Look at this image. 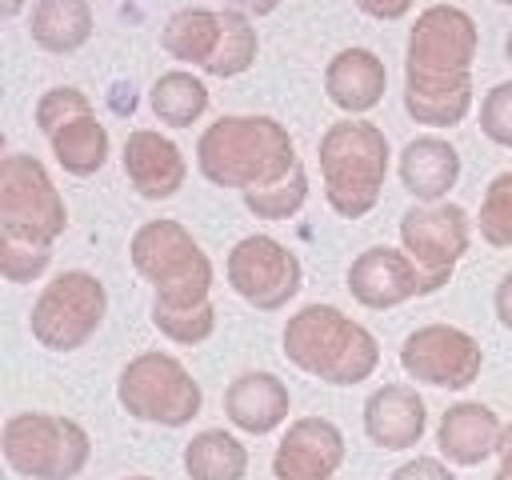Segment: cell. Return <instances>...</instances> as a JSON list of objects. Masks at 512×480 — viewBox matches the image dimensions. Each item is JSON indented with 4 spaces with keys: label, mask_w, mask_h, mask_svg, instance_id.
Wrapping results in <instances>:
<instances>
[{
    "label": "cell",
    "mask_w": 512,
    "mask_h": 480,
    "mask_svg": "<svg viewBox=\"0 0 512 480\" xmlns=\"http://www.w3.org/2000/svg\"><path fill=\"white\" fill-rule=\"evenodd\" d=\"M128 480H152V476H128Z\"/></svg>",
    "instance_id": "cell-41"
},
{
    "label": "cell",
    "mask_w": 512,
    "mask_h": 480,
    "mask_svg": "<svg viewBox=\"0 0 512 480\" xmlns=\"http://www.w3.org/2000/svg\"><path fill=\"white\" fill-rule=\"evenodd\" d=\"M344 432L324 416H300L284 428L272 456L276 480H332L344 464Z\"/></svg>",
    "instance_id": "cell-13"
},
{
    "label": "cell",
    "mask_w": 512,
    "mask_h": 480,
    "mask_svg": "<svg viewBox=\"0 0 512 480\" xmlns=\"http://www.w3.org/2000/svg\"><path fill=\"white\" fill-rule=\"evenodd\" d=\"M320 176H324V200L336 216L360 220L376 208L388 176V136L372 120H336L316 148Z\"/></svg>",
    "instance_id": "cell-3"
},
{
    "label": "cell",
    "mask_w": 512,
    "mask_h": 480,
    "mask_svg": "<svg viewBox=\"0 0 512 480\" xmlns=\"http://www.w3.org/2000/svg\"><path fill=\"white\" fill-rule=\"evenodd\" d=\"M492 308H496V320L512 332V272L500 276V284H496V292H492Z\"/></svg>",
    "instance_id": "cell-36"
},
{
    "label": "cell",
    "mask_w": 512,
    "mask_h": 480,
    "mask_svg": "<svg viewBox=\"0 0 512 480\" xmlns=\"http://www.w3.org/2000/svg\"><path fill=\"white\" fill-rule=\"evenodd\" d=\"M388 480H456V476H452L448 460H440V456H412Z\"/></svg>",
    "instance_id": "cell-34"
},
{
    "label": "cell",
    "mask_w": 512,
    "mask_h": 480,
    "mask_svg": "<svg viewBox=\"0 0 512 480\" xmlns=\"http://www.w3.org/2000/svg\"><path fill=\"white\" fill-rule=\"evenodd\" d=\"M240 200H244V208H248L256 220H288V216H296V212L304 208V200H308V168L296 164L280 184H272V188H252V192H244Z\"/></svg>",
    "instance_id": "cell-28"
},
{
    "label": "cell",
    "mask_w": 512,
    "mask_h": 480,
    "mask_svg": "<svg viewBox=\"0 0 512 480\" xmlns=\"http://www.w3.org/2000/svg\"><path fill=\"white\" fill-rule=\"evenodd\" d=\"M396 172H400V184L420 204H440V200H448V192L460 180V152H456L452 140H444L436 132H424V136H412L400 148Z\"/></svg>",
    "instance_id": "cell-18"
},
{
    "label": "cell",
    "mask_w": 512,
    "mask_h": 480,
    "mask_svg": "<svg viewBox=\"0 0 512 480\" xmlns=\"http://www.w3.org/2000/svg\"><path fill=\"white\" fill-rule=\"evenodd\" d=\"M480 132L492 144L512 148V80L488 88V96L480 100Z\"/></svg>",
    "instance_id": "cell-33"
},
{
    "label": "cell",
    "mask_w": 512,
    "mask_h": 480,
    "mask_svg": "<svg viewBox=\"0 0 512 480\" xmlns=\"http://www.w3.org/2000/svg\"><path fill=\"white\" fill-rule=\"evenodd\" d=\"M184 472L188 480H244L248 448L224 428H204L184 448Z\"/></svg>",
    "instance_id": "cell-25"
},
{
    "label": "cell",
    "mask_w": 512,
    "mask_h": 480,
    "mask_svg": "<svg viewBox=\"0 0 512 480\" xmlns=\"http://www.w3.org/2000/svg\"><path fill=\"white\" fill-rule=\"evenodd\" d=\"M348 292L356 304L364 308H396L412 296H420V268L412 264V256L404 248H364L352 264H348Z\"/></svg>",
    "instance_id": "cell-14"
},
{
    "label": "cell",
    "mask_w": 512,
    "mask_h": 480,
    "mask_svg": "<svg viewBox=\"0 0 512 480\" xmlns=\"http://www.w3.org/2000/svg\"><path fill=\"white\" fill-rule=\"evenodd\" d=\"M496 480H504V476H500V472H496Z\"/></svg>",
    "instance_id": "cell-43"
},
{
    "label": "cell",
    "mask_w": 512,
    "mask_h": 480,
    "mask_svg": "<svg viewBox=\"0 0 512 480\" xmlns=\"http://www.w3.org/2000/svg\"><path fill=\"white\" fill-rule=\"evenodd\" d=\"M280 348L300 372L336 388L364 384L380 364L376 336L332 304H304L284 324Z\"/></svg>",
    "instance_id": "cell-2"
},
{
    "label": "cell",
    "mask_w": 512,
    "mask_h": 480,
    "mask_svg": "<svg viewBox=\"0 0 512 480\" xmlns=\"http://www.w3.org/2000/svg\"><path fill=\"white\" fill-rule=\"evenodd\" d=\"M220 48H216V60L204 68L208 76H220V80H232L240 72H248L256 64V52H260V36L252 28V16L248 12H236V8H220Z\"/></svg>",
    "instance_id": "cell-27"
},
{
    "label": "cell",
    "mask_w": 512,
    "mask_h": 480,
    "mask_svg": "<svg viewBox=\"0 0 512 480\" xmlns=\"http://www.w3.org/2000/svg\"><path fill=\"white\" fill-rule=\"evenodd\" d=\"M424 424H428V408L412 384H380L364 400V432L384 452L416 448Z\"/></svg>",
    "instance_id": "cell-16"
},
{
    "label": "cell",
    "mask_w": 512,
    "mask_h": 480,
    "mask_svg": "<svg viewBox=\"0 0 512 480\" xmlns=\"http://www.w3.org/2000/svg\"><path fill=\"white\" fill-rule=\"evenodd\" d=\"M68 228L64 196L32 152H8L0 164V236L52 248Z\"/></svg>",
    "instance_id": "cell-7"
},
{
    "label": "cell",
    "mask_w": 512,
    "mask_h": 480,
    "mask_svg": "<svg viewBox=\"0 0 512 480\" xmlns=\"http://www.w3.org/2000/svg\"><path fill=\"white\" fill-rule=\"evenodd\" d=\"M92 456L84 424L56 412H20L4 424V460L28 480H76Z\"/></svg>",
    "instance_id": "cell-6"
},
{
    "label": "cell",
    "mask_w": 512,
    "mask_h": 480,
    "mask_svg": "<svg viewBox=\"0 0 512 480\" xmlns=\"http://www.w3.org/2000/svg\"><path fill=\"white\" fill-rule=\"evenodd\" d=\"M220 12L212 8H180L164 20L160 28V44L172 60L180 64H192V68H208L216 60V48H220Z\"/></svg>",
    "instance_id": "cell-23"
},
{
    "label": "cell",
    "mask_w": 512,
    "mask_h": 480,
    "mask_svg": "<svg viewBox=\"0 0 512 480\" xmlns=\"http://www.w3.org/2000/svg\"><path fill=\"white\" fill-rule=\"evenodd\" d=\"M500 416L488 408V404H476V400H460L452 408H444L440 424H436V448L448 464L456 468H476L484 464L488 456H496V444H500Z\"/></svg>",
    "instance_id": "cell-17"
},
{
    "label": "cell",
    "mask_w": 512,
    "mask_h": 480,
    "mask_svg": "<svg viewBox=\"0 0 512 480\" xmlns=\"http://www.w3.org/2000/svg\"><path fill=\"white\" fill-rule=\"evenodd\" d=\"M104 312H108V292L100 276L84 268H68L40 288L28 324L36 344H44L48 352H76L96 336Z\"/></svg>",
    "instance_id": "cell-8"
},
{
    "label": "cell",
    "mask_w": 512,
    "mask_h": 480,
    "mask_svg": "<svg viewBox=\"0 0 512 480\" xmlns=\"http://www.w3.org/2000/svg\"><path fill=\"white\" fill-rule=\"evenodd\" d=\"M476 20L456 4H432L412 20L404 72L420 76H468L476 60Z\"/></svg>",
    "instance_id": "cell-11"
},
{
    "label": "cell",
    "mask_w": 512,
    "mask_h": 480,
    "mask_svg": "<svg viewBox=\"0 0 512 480\" xmlns=\"http://www.w3.org/2000/svg\"><path fill=\"white\" fill-rule=\"evenodd\" d=\"M224 8H236V12H248V16H268L280 8V0H224Z\"/></svg>",
    "instance_id": "cell-38"
},
{
    "label": "cell",
    "mask_w": 512,
    "mask_h": 480,
    "mask_svg": "<svg viewBox=\"0 0 512 480\" xmlns=\"http://www.w3.org/2000/svg\"><path fill=\"white\" fill-rule=\"evenodd\" d=\"M124 176L144 200H168L184 188L188 164L176 140H168L156 128H136L124 140Z\"/></svg>",
    "instance_id": "cell-15"
},
{
    "label": "cell",
    "mask_w": 512,
    "mask_h": 480,
    "mask_svg": "<svg viewBox=\"0 0 512 480\" xmlns=\"http://www.w3.org/2000/svg\"><path fill=\"white\" fill-rule=\"evenodd\" d=\"M132 268L152 284L156 304L168 308H200L212 292V260L196 244V236L176 220H148L136 228L128 244Z\"/></svg>",
    "instance_id": "cell-4"
},
{
    "label": "cell",
    "mask_w": 512,
    "mask_h": 480,
    "mask_svg": "<svg viewBox=\"0 0 512 480\" xmlns=\"http://www.w3.org/2000/svg\"><path fill=\"white\" fill-rule=\"evenodd\" d=\"M476 232L492 248H512V168L492 176L476 208Z\"/></svg>",
    "instance_id": "cell-29"
},
{
    "label": "cell",
    "mask_w": 512,
    "mask_h": 480,
    "mask_svg": "<svg viewBox=\"0 0 512 480\" xmlns=\"http://www.w3.org/2000/svg\"><path fill=\"white\" fill-rule=\"evenodd\" d=\"M496 4H512V0H496Z\"/></svg>",
    "instance_id": "cell-42"
},
{
    "label": "cell",
    "mask_w": 512,
    "mask_h": 480,
    "mask_svg": "<svg viewBox=\"0 0 512 480\" xmlns=\"http://www.w3.org/2000/svg\"><path fill=\"white\" fill-rule=\"evenodd\" d=\"M116 400L132 420L184 428L188 420L200 416L204 392L172 352H140L124 364L116 380Z\"/></svg>",
    "instance_id": "cell-5"
},
{
    "label": "cell",
    "mask_w": 512,
    "mask_h": 480,
    "mask_svg": "<svg viewBox=\"0 0 512 480\" xmlns=\"http://www.w3.org/2000/svg\"><path fill=\"white\" fill-rule=\"evenodd\" d=\"M48 264H52V248L0 236V272H4V280H12V284H32V280H40V276L48 272Z\"/></svg>",
    "instance_id": "cell-31"
},
{
    "label": "cell",
    "mask_w": 512,
    "mask_h": 480,
    "mask_svg": "<svg viewBox=\"0 0 512 480\" xmlns=\"http://www.w3.org/2000/svg\"><path fill=\"white\" fill-rule=\"evenodd\" d=\"M472 244V220L460 204H416L400 216V248L420 268V296L440 292Z\"/></svg>",
    "instance_id": "cell-9"
},
{
    "label": "cell",
    "mask_w": 512,
    "mask_h": 480,
    "mask_svg": "<svg viewBox=\"0 0 512 480\" xmlns=\"http://www.w3.org/2000/svg\"><path fill=\"white\" fill-rule=\"evenodd\" d=\"M288 384L272 372H240L224 388V416L248 436H268L288 416Z\"/></svg>",
    "instance_id": "cell-19"
},
{
    "label": "cell",
    "mask_w": 512,
    "mask_h": 480,
    "mask_svg": "<svg viewBox=\"0 0 512 480\" xmlns=\"http://www.w3.org/2000/svg\"><path fill=\"white\" fill-rule=\"evenodd\" d=\"M384 84H388L384 60L368 48H340L324 68V96L348 116L376 108L384 96Z\"/></svg>",
    "instance_id": "cell-20"
},
{
    "label": "cell",
    "mask_w": 512,
    "mask_h": 480,
    "mask_svg": "<svg viewBox=\"0 0 512 480\" xmlns=\"http://www.w3.org/2000/svg\"><path fill=\"white\" fill-rule=\"evenodd\" d=\"M504 56H508V64H512V32H508V40H504Z\"/></svg>",
    "instance_id": "cell-40"
},
{
    "label": "cell",
    "mask_w": 512,
    "mask_h": 480,
    "mask_svg": "<svg viewBox=\"0 0 512 480\" xmlns=\"http://www.w3.org/2000/svg\"><path fill=\"white\" fill-rule=\"evenodd\" d=\"M496 460H500V476H504V480H512V420H508V424H504V432H500Z\"/></svg>",
    "instance_id": "cell-37"
},
{
    "label": "cell",
    "mask_w": 512,
    "mask_h": 480,
    "mask_svg": "<svg viewBox=\"0 0 512 480\" xmlns=\"http://www.w3.org/2000/svg\"><path fill=\"white\" fill-rule=\"evenodd\" d=\"M152 324L172 344H188L192 348V344H204L216 332V308H212V300L200 304V308H168V304L152 300Z\"/></svg>",
    "instance_id": "cell-30"
},
{
    "label": "cell",
    "mask_w": 512,
    "mask_h": 480,
    "mask_svg": "<svg viewBox=\"0 0 512 480\" xmlns=\"http://www.w3.org/2000/svg\"><path fill=\"white\" fill-rule=\"evenodd\" d=\"M88 112H92L88 96H84L80 88H72V84H60V88H48V92L40 96V104H36V128H40L44 136H52V132L64 128L68 120L88 116Z\"/></svg>",
    "instance_id": "cell-32"
},
{
    "label": "cell",
    "mask_w": 512,
    "mask_h": 480,
    "mask_svg": "<svg viewBox=\"0 0 512 480\" xmlns=\"http://www.w3.org/2000/svg\"><path fill=\"white\" fill-rule=\"evenodd\" d=\"M24 4H28V0H4V16H8V20H12V16H16V12H20V8H24Z\"/></svg>",
    "instance_id": "cell-39"
},
{
    "label": "cell",
    "mask_w": 512,
    "mask_h": 480,
    "mask_svg": "<svg viewBox=\"0 0 512 480\" xmlns=\"http://www.w3.org/2000/svg\"><path fill=\"white\" fill-rule=\"evenodd\" d=\"M472 108L468 76H420L404 72V112L424 128H456Z\"/></svg>",
    "instance_id": "cell-21"
},
{
    "label": "cell",
    "mask_w": 512,
    "mask_h": 480,
    "mask_svg": "<svg viewBox=\"0 0 512 480\" xmlns=\"http://www.w3.org/2000/svg\"><path fill=\"white\" fill-rule=\"evenodd\" d=\"M224 276H228V288L260 312L284 308L300 292V280H304L296 252L264 232H252L232 244L224 260Z\"/></svg>",
    "instance_id": "cell-10"
},
{
    "label": "cell",
    "mask_w": 512,
    "mask_h": 480,
    "mask_svg": "<svg viewBox=\"0 0 512 480\" xmlns=\"http://www.w3.org/2000/svg\"><path fill=\"white\" fill-rule=\"evenodd\" d=\"M148 108L156 112L160 124L188 128V124H196L208 112V88H204L200 76L172 68V72L156 76V84L148 88Z\"/></svg>",
    "instance_id": "cell-26"
},
{
    "label": "cell",
    "mask_w": 512,
    "mask_h": 480,
    "mask_svg": "<svg viewBox=\"0 0 512 480\" xmlns=\"http://www.w3.org/2000/svg\"><path fill=\"white\" fill-rule=\"evenodd\" d=\"M400 368L412 376V384L460 392V388L476 384V376L484 368V352H480L476 336L456 324H420L400 344Z\"/></svg>",
    "instance_id": "cell-12"
},
{
    "label": "cell",
    "mask_w": 512,
    "mask_h": 480,
    "mask_svg": "<svg viewBox=\"0 0 512 480\" xmlns=\"http://www.w3.org/2000/svg\"><path fill=\"white\" fill-rule=\"evenodd\" d=\"M48 148L56 156V164L68 172V176H96L108 160V128L88 112V116H76L68 120L64 128H56L48 136Z\"/></svg>",
    "instance_id": "cell-24"
},
{
    "label": "cell",
    "mask_w": 512,
    "mask_h": 480,
    "mask_svg": "<svg viewBox=\"0 0 512 480\" xmlns=\"http://www.w3.org/2000/svg\"><path fill=\"white\" fill-rule=\"evenodd\" d=\"M28 32L36 48L52 56H68L84 48L92 36V8L88 0H36L28 16Z\"/></svg>",
    "instance_id": "cell-22"
},
{
    "label": "cell",
    "mask_w": 512,
    "mask_h": 480,
    "mask_svg": "<svg viewBox=\"0 0 512 480\" xmlns=\"http://www.w3.org/2000/svg\"><path fill=\"white\" fill-rule=\"evenodd\" d=\"M200 176L216 188L252 192L280 184L300 160L288 128L272 116H220L196 140Z\"/></svg>",
    "instance_id": "cell-1"
},
{
    "label": "cell",
    "mask_w": 512,
    "mask_h": 480,
    "mask_svg": "<svg viewBox=\"0 0 512 480\" xmlns=\"http://www.w3.org/2000/svg\"><path fill=\"white\" fill-rule=\"evenodd\" d=\"M356 8L372 20H400V16H408L412 0H356Z\"/></svg>",
    "instance_id": "cell-35"
}]
</instances>
